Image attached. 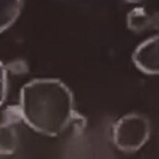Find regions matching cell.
I'll return each instance as SVG.
<instances>
[{"label": "cell", "mask_w": 159, "mask_h": 159, "mask_svg": "<svg viewBox=\"0 0 159 159\" xmlns=\"http://www.w3.org/2000/svg\"><path fill=\"white\" fill-rule=\"evenodd\" d=\"M149 136V121L138 114L127 115L114 125V143L119 150L126 153H133L141 149Z\"/></svg>", "instance_id": "cell-2"}, {"label": "cell", "mask_w": 159, "mask_h": 159, "mask_svg": "<svg viewBox=\"0 0 159 159\" xmlns=\"http://www.w3.org/2000/svg\"><path fill=\"white\" fill-rule=\"evenodd\" d=\"M7 95V73L5 65L0 61V106L5 102Z\"/></svg>", "instance_id": "cell-6"}, {"label": "cell", "mask_w": 159, "mask_h": 159, "mask_svg": "<svg viewBox=\"0 0 159 159\" xmlns=\"http://www.w3.org/2000/svg\"><path fill=\"white\" fill-rule=\"evenodd\" d=\"M135 65L148 75L159 74V35L142 43L132 56Z\"/></svg>", "instance_id": "cell-4"}, {"label": "cell", "mask_w": 159, "mask_h": 159, "mask_svg": "<svg viewBox=\"0 0 159 159\" xmlns=\"http://www.w3.org/2000/svg\"><path fill=\"white\" fill-rule=\"evenodd\" d=\"M21 7L22 0H0V34L17 20Z\"/></svg>", "instance_id": "cell-5"}, {"label": "cell", "mask_w": 159, "mask_h": 159, "mask_svg": "<svg viewBox=\"0 0 159 159\" xmlns=\"http://www.w3.org/2000/svg\"><path fill=\"white\" fill-rule=\"evenodd\" d=\"M19 107L23 123L48 137L61 134L77 117L72 91L58 79H34L25 84Z\"/></svg>", "instance_id": "cell-1"}, {"label": "cell", "mask_w": 159, "mask_h": 159, "mask_svg": "<svg viewBox=\"0 0 159 159\" xmlns=\"http://www.w3.org/2000/svg\"><path fill=\"white\" fill-rule=\"evenodd\" d=\"M126 1H128V2H129V3H136V2H139V1H141V0H126Z\"/></svg>", "instance_id": "cell-7"}, {"label": "cell", "mask_w": 159, "mask_h": 159, "mask_svg": "<svg viewBox=\"0 0 159 159\" xmlns=\"http://www.w3.org/2000/svg\"><path fill=\"white\" fill-rule=\"evenodd\" d=\"M23 122L20 107L9 106L0 123V155H11L19 146V126Z\"/></svg>", "instance_id": "cell-3"}]
</instances>
